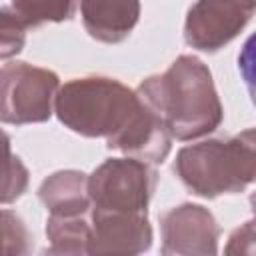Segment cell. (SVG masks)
Masks as SVG:
<instances>
[{
  "mask_svg": "<svg viewBox=\"0 0 256 256\" xmlns=\"http://www.w3.org/2000/svg\"><path fill=\"white\" fill-rule=\"evenodd\" d=\"M28 168L12 152L10 136L0 128V204L18 200L28 188Z\"/></svg>",
  "mask_w": 256,
  "mask_h": 256,
  "instance_id": "obj_12",
  "label": "cell"
},
{
  "mask_svg": "<svg viewBox=\"0 0 256 256\" xmlns=\"http://www.w3.org/2000/svg\"><path fill=\"white\" fill-rule=\"evenodd\" d=\"M160 256H218L220 226L200 204H178L160 216Z\"/></svg>",
  "mask_w": 256,
  "mask_h": 256,
  "instance_id": "obj_6",
  "label": "cell"
},
{
  "mask_svg": "<svg viewBox=\"0 0 256 256\" xmlns=\"http://www.w3.org/2000/svg\"><path fill=\"white\" fill-rule=\"evenodd\" d=\"M26 30L28 26L10 4L0 6V60L16 56L24 48Z\"/></svg>",
  "mask_w": 256,
  "mask_h": 256,
  "instance_id": "obj_15",
  "label": "cell"
},
{
  "mask_svg": "<svg viewBox=\"0 0 256 256\" xmlns=\"http://www.w3.org/2000/svg\"><path fill=\"white\" fill-rule=\"evenodd\" d=\"M54 112L72 132L106 138V146L126 158L160 164L170 154L172 138L158 114L120 80L72 78L60 86Z\"/></svg>",
  "mask_w": 256,
  "mask_h": 256,
  "instance_id": "obj_1",
  "label": "cell"
},
{
  "mask_svg": "<svg viewBox=\"0 0 256 256\" xmlns=\"http://www.w3.org/2000/svg\"><path fill=\"white\" fill-rule=\"evenodd\" d=\"M88 256H142L152 246V226L146 214L90 210Z\"/></svg>",
  "mask_w": 256,
  "mask_h": 256,
  "instance_id": "obj_8",
  "label": "cell"
},
{
  "mask_svg": "<svg viewBox=\"0 0 256 256\" xmlns=\"http://www.w3.org/2000/svg\"><path fill=\"white\" fill-rule=\"evenodd\" d=\"M86 32L100 42H122L138 22V2H82L78 4Z\"/></svg>",
  "mask_w": 256,
  "mask_h": 256,
  "instance_id": "obj_9",
  "label": "cell"
},
{
  "mask_svg": "<svg viewBox=\"0 0 256 256\" xmlns=\"http://www.w3.org/2000/svg\"><path fill=\"white\" fill-rule=\"evenodd\" d=\"M34 238L24 220L12 212L0 208V256H30Z\"/></svg>",
  "mask_w": 256,
  "mask_h": 256,
  "instance_id": "obj_13",
  "label": "cell"
},
{
  "mask_svg": "<svg viewBox=\"0 0 256 256\" xmlns=\"http://www.w3.org/2000/svg\"><path fill=\"white\" fill-rule=\"evenodd\" d=\"M90 214V212H88ZM82 216H48L46 236L50 246L40 252V256H88V234L90 218Z\"/></svg>",
  "mask_w": 256,
  "mask_h": 256,
  "instance_id": "obj_11",
  "label": "cell"
},
{
  "mask_svg": "<svg viewBox=\"0 0 256 256\" xmlns=\"http://www.w3.org/2000/svg\"><path fill=\"white\" fill-rule=\"evenodd\" d=\"M38 198L50 216L88 214V176L78 170H58L40 184Z\"/></svg>",
  "mask_w": 256,
  "mask_h": 256,
  "instance_id": "obj_10",
  "label": "cell"
},
{
  "mask_svg": "<svg viewBox=\"0 0 256 256\" xmlns=\"http://www.w3.org/2000/svg\"><path fill=\"white\" fill-rule=\"evenodd\" d=\"M58 76L28 62H8L0 68V122L36 124L46 122L54 112Z\"/></svg>",
  "mask_w": 256,
  "mask_h": 256,
  "instance_id": "obj_5",
  "label": "cell"
},
{
  "mask_svg": "<svg viewBox=\"0 0 256 256\" xmlns=\"http://www.w3.org/2000/svg\"><path fill=\"white\" fill-rule=\"evenodd\" d=\"M136 94L158 114L170 138L180 142L214 132L224 116L212 74L196 56H178L166 72L142 80Z\"/></svg>",
  "mask_w": 256,
  "mask_h": 256,
  "instance_id": "obj_2",
  "label": "cell"
},
{
  "mask_svg": "<svg viewBox=\"0 0 256 256\" xmlns=\"http://www.w3.org/2000/svg\"><path fill=\"white\" fill-rule=\"evenodd\" d=\"M254 222L248 220L230 234L224 256H254Z\"/></svg>",
  "mask_w": 256,
  "mask_h": 256,
  "instance_id": "obj_16",
  "label": "cell"
},
{
  "mask_svg": "<svg viewBox=\"0 0 256 256\" xmlns=\"http://www.w3.org/2000/svg\"><path fill=\"white\" fill-rule=\"evenodd\" d=\"M156 184L158 172L146 162L134 158L104 160L88 176L90 210L146 214Z\"/></svg>",
  "mask_w": 256,
  "mask_h": 256,
  "instance_id": "obj_4",
  "label": "cell"
},
{
  "mask_svg": "<svg viewBox=\"0 0 256 256\" xmlns=\"http://www.w3.org/2000/svg\"><path fill=\"white\" fill-rule=\"evenodd\" d=\"M254 8L240 2H194L186 14L184 40L196 50L216 52L240 34Z\"/></svg>",
  "mask_w": 256,
  "mask_h": 256,
  "instance_id": "obj_7",
  "label": "cell"
},
{
  "mask_svg": "<svg viewBox=\"0 0 256 256\" xmlns=\"http://www.w3.org/2000/svg\"><path fill=\"white\" fill-rule=\"evenodd\" d=\"M174 172L192 194L202 198L246 190L256 172L254 128L230 138H212L180 148Z\"/></svg>",
  "mask_w": 256,
  "mask_h": 256,
  "instance_id": "obj_3",
  "label": "cell"
},
{
  "mask_svg": "<svg viewBox=\"0 0 256 256\" xmlns=\"http://www.w3.org/2000/svg\"><path fill=\"white\" fill-rule=\"evenodd\" d=\"M10 6L28 28L40 26L44 22L68 20L74 16L78 8L76 2H12Z\"/></svg>",
  "mask_w": 256,
  "mask_h": 256,
  "instance_id": "obj_14",
  "label": "cell"
}]
</instances>
